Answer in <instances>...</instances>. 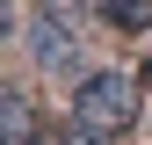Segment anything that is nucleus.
I'll return each instance as SVG.
<instances>
[{
    "label": "nucleus",
    "mask_w": 152,
    "mask_h": 145,
    "mask_svg": "<svg viewBox=\"0 0 152 145\" xmlns=\"http://www.w3.org/2000/svg\"><path fill=\"white\" fill-rule=\"evenodd\" d=\"M87 0H36V15H44V22H58V29H72V15H80Z\"/></svg>",
    "instance_id": "obj_5"
},
{
    "label": "nucleus",
    "mask_w": 152,
    "mask_h": 145,
    "mask_svg": "<svg viewBox=\"0 0 152 145\" xmlns=\"http://www.w3.org/2000/svg\"><path fill=\"white\" fill-rule=\"evenodd\" d=\"M72 123L123 138L130 123H138V80H130V72H87V80L72 87Z\"/></svg>",
    "instance_id": "obj_1"
},
{
    "label": "nucleus",
    "mask_w": 152,
    "mask_h": 145,
    "mask_svg": "<svg viewBox=\"0 0 152 145\" xmlns=\"http://www.w3.org/2000/svg\"><path fill=\"white\" fill-rule=\"evenodd\" d=\"M36 58H44V65H72V44H65V29H58V22L36 29Z\"/></svg>",
    "instance_id": "obj_4"
},
{
    "label": "nucleus",
    "mask_w": 152,
    "mask_h": 145,
    "mask_svg": "<svg viewBox=\"0 0 152 145\" xmlns=\"http://www.w3.org/2000/svg\"><path fill=\"white\" fill-rule=\"evenodd\" d=\"M0 145H44V123H36V102L29 94H0Z\"/></svg>",
    "instance_id": "obj_2"
},
{
    "label": "nucleus",
    "mask_w": 152,
    "mask_h": 145,
    "mask_svg": "<svg viewBox=\"0 0 152 145\" xmlns=\"http://www.w3.org/2000/svg\"><path fill=\"white\" fill-rule=\"evenodd\" d=\"M65 145H116L109 131H87V123H65Z\"/></svg>",
    "instance_id": "obj_6"
},
{
    "label": "nucleus",
    "mask_w": 152,
    "mask_h": 145,
    "mask_svg": "<svg viewBox=\"0 0 152 145\" xmlns=\"http://www.w3.org/2000/svg\"><path fill=\"white\" fill-rule=\"evenodd\" d=\"M109 29H152V0H102Z\"/></svg>",
    "instance_id": "obj_3"
}]
</instances>
